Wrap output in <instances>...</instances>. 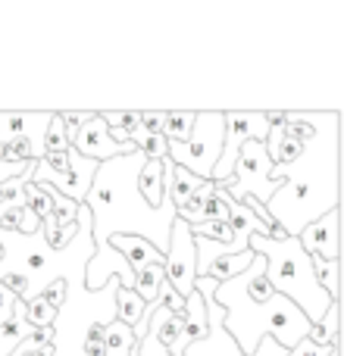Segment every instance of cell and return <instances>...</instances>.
I'll use <instances>...</instances> for the list:
<instances>
[{
	"mask_svg": "<svg viewBox=\"0 0 344 356\" xmlns=\"http://www.w3.org/2000/svg\"><path fill=\"white\" fill-rule=\"evenodd\" d=\"M247 250L263 257L266 278H269L272 291L295 303V307L307 316L310 325H316V322L326 316V309L335 303V300H329V294L320 288V282H316V275H313V266H310V257L301 250L297 238L269 241V238H260V234H251V238H247Z\"/></svg>",
	"mask_w": 344,
	"mask_h": 356,
	"instance_id": "1",
	"label": "cell"
},
{
	"mask_svg": "<svg viewBox=\"0 0 344 356\" xmlns=\"http://www.w3.org/2000/svg\"><path fill=\"white\" fill-rule=\"evenodd\" d=\"M222 138H226V125H222V113L203 110L194 116V129L185 144H169L166 156L172 166L188 169L201 181H210L213 166L222 154Z\"/></svg>",
	"mask_w": 344,
	"mask_h": 356,
	"instance_id": "2",
	"label": "cell"
},
{
	"mask_svg": "<svg viewBox=\"0 0 344 356\" xmlns=\"http://www.w3.org/2000/svg\"><path fill=\"white\" fill-rule=\"evenodd\" d=\"M269 172H272V163H269V156H266L263 141H247L244 147L238 150V156H235L232 175L219 184L228 191V197L251 194V197H257L260 203H269V197L282 188L279 181H272Z\"/></svg>",
	"mask_w": 344,
	"mask_h": 356,
	"instance_id": "3",
	"label": "cell"
},
{
	"mask_svg": "<svg viewBox=\"0 0 344 356\" xmlns=\"http://www.w3.org/2000/svg\"><path fill=\"white\" fill-rule=\"evenodd\" d=\"M222 125H226V138H222V154L213 166L210 181H226L232 175L235 156L247 141H266L269 129H266L263 113H222Z\"/></svg>",
	"mask_w": 344,
	"mask_h": 356,
	"instance_id": "4",
	"label": "cell"
},
{
	"mask_svg": "<svg viewBox=\"0 0 344 356\" xmlns=\"http://www.w3.org/2000/svg\"><path fill=\"white\" fill-rule=\"evenodd\" d=\"M166 263H163V275L166 284L175 291L178 297H188L194 291V278H197V250H194V238H191L188 225L182 219L172 222L169 228V244H166Z\"/></svg>",
	"mask_w": 344,
	"mask_h": 356,
	"instance_id": "5",
	"label": "cell"
},
{
	"mask_svg": "<svg viewBox=\"0 0 344 356\" xmlns=\"http://www.w3.org/2000/svg\"><path fill=\"white\" fill-rule=\"evenodd\" d=\"M72 150L79 156H85V160H94V163H107V160H116V156L138 154L132 141L129 144L113 141L100 113H88L85 116V122L79 125V131H75V138H72Z\"/></svg>",
	"mask_w": 344,
	"mask_h": 356,
	"instance_id": "6",
	"label": "cell"
},
{
	"mask_svg": "<svg viewBox=\"0 0 344 356\" xmlns=\"http://www.w3.org/2000/svg\"><path fill=\"white\" fill-rule=\"evenodd\" d=\"M297 244L307 257H320V259H338L341 241H338V207L322 213L320 219H313L310 225H304L297 232Z\"/></svg>",
	"mask_w": 344,
	"mask_h": 356,
	"instance_id": "7",
	"label": "cell"
},
{
	"mask_svg": "<svg viewBox=\"0 0 344 356\" xmlns=\"http://www.w3.org/2000/svg\"><path fill=\"white\" fill-rule=\"evenodd\" d=\"M107 247H113V250L129 263L132 275H135L138 269H144V266H150V263H160V266L166 263V257H163L150 241L138 238V234H110V238H107Z\"/></svg>",
	"mask_w": 344,
	"mask_h": 356,
	"instance_id": "8",
	"label": "cell"
},
{
	"mask_svg": "<svg viewBox=\"0 0 344 356\" xmlns=\"http://www.w3.org/2000/svg\"><path fill=\"white\" fill-rule=\"evenodd\" d=\"M135 188L144 207L160 209L166 203V166H163V160H144L141 172L135 178Z\"/></svg>",
	"mask_w": 344,
	"mask_h": 356,
	"instance_id": "9",
	"label": "cell"
},
{
	"mask_svg": "<svg viewBox=\"0 0 344 356\" xmlns=\"http://www.w3.org/2000/svg\"><path fill=\"white\" fill-rule=\"evenodd\" d=\"M253 263V250H244V253H232V257H216L203 266V272L197 278H213L216 284H226L232 278L244 275L247 266Z\"/></svg>",
	"mask_w": 344,
	"mask_h": 356,
	"instance_id": "10",
	"label": "cell"
},
{
	"mask_svg": "<svg viewBox=\"0 0 344 356\" xmlns=\"http://www.w3.org/2000/svg\"><path fill=\"white\" fill-rule=\"evenodd\" d=\"M307 341L316 347H335V350H338V303H332V307L326 309V316H322L316 325H310Z\"/></svg>",
	"mask_w": 344,
	"mask_h": 356,
	"instance_id": "11",
	"label": "cell"
},
{
	"mask_svg": "<svg viewBox=\"0 0 344 356\" xmlns=\"http://www.w3.org/2000/svg\"><path fill=\"white\" fill-rule=\"evenodd\" d=\"M166 282V275H163V266L160 263H150L144 266V269L135 272V294L141 297L144 303H154L157 297H160V284Z\"/></svg>",
	"mask_w": 344,
	"mask_h": 356,
	"instance_id": "12",
	"label": "cell"
},
{
	"mask_svg": "<svg viewBox=\"0 0 344 356\" xmlns=\"http://www.w3.org/2000/svg\"><path fill=\"white\" fill-rule=\"evenodd\" d=\"M194 116L191 110H169L166 119H163V138L169 144H185L191 138V129H194Z\"/></svg>",
	"mask_w": 344,
	"mask_h": 356,
	"instance_id": "13",
	"label": "cell"
},
{
	"mask_svg": "<svg viewBox=\"0 0 344 356\" xmlns=\"http://www.w3.org/2000/svg\"><path fill=\"white\" fill-rule=\"evenodd\" d=\"M41 222L25 209V203H13V207H3L0 209V228L6 232H22V234H35Z\"/></svg>",
	"mask_w": 344,
	"mask_h": 356,
	"instance_id": "14",
	"label": "cell"
},
{
	"mask_svg": "<svg viewBox=\"0 0 344 356\" xmlns=\"http://www.w3.org/2000/svg\"><path fill=\"white\" fill-rule=\"evenodd\" d=\"M144 307H148V303H144L141 297L135 294V291L116 288V322H123V325L135 328L138 319L144 316Z\"/></svg>",
	"mask_w": 344,
	"mask_h": 356,
	"instance_id": "15",
	"label": "cell"
},
{
	"mask_svg": "<svg viewBox=\"0 0 344 356\" xmlns=\"http://www.w3.org/2000/svg\"><path fill=\"white\" fill-rule=\"evenodd\" d=\"M104 347H107V356L110 353H119V356H132L135 353V334H132L129 325L123 322H107V338H104Z\"/></svg>",
	"mask_w": 344,
	"mask_h": 356,
	"instance_id": "16",
	"label": "cell"
},
{
	"mask_svg": "<svg viewBox=\"0 0 344 356\" xmlns=\"http://www.w3.org/2000/svg\"><path fill=\"white\" fill-rule=\"evenodd\" d=\"M310 266H313V275H316V282H320V288L329 294V300L338 303V259L310 257Z\"/></svg>",
	"mask_w": 344,
	"mask_h": 356,
	"instance_id": "17",
	"label": "cell"
},
{
	"mask_svg": "<svg viewBox=\"0 0 344 356\" xmlns=\"http://www.w3.org/2000/svg\"><path fill=\"white\" fill-rule=\"evenodd\" d=\"M25 325L29 328H50L56 319V309L50 307V303H44L41 297H31L29 303H25V313H22Z\"/></svg>",
	"mask_w": 344,
	"mask_h": 356,
	"instance_id": "18",
	"label": "cell"
},
{
	"mask_svg": "<svg viewBox=\"0 0 344 356\" xmlns=\"http://www.w3.org/2000/svg\"><path fill=\"white\" fill-rule=\"evenodd\" d=\"M41 147H44V154H63V150H69V138H66V131H63L60 113H50L47 125H44Z\"/></svg>",
	"mask_w": 344,
	"mask_h": 356,
	"instance_id": "19",
	"label": "cell"
},
{
	"mask_svg": "<svg viewBox=\"0 0 344 356\" xmlns=\"http://www.w3.org/2000/svg\"><path fill=\"white\" fill-rule=\"evenodd\" d=\"M41 225H44V238H47L50 250H63V247H66L69 241L75 238V232H79V222H75L72 228H63V225H56L54 219H44Z\"/></svg>",
	"mask_w": 344,
	"mask_h": 356,
	"instance_id": "20",
	"label": "cell"
},
{
	"mask_svg": "<svg viewBox=\"0 0 344 356\" xmlns=\"http://www.w3.org/2000/svg\"><path fill=\"white\" fill-rule=\"evenodd\" d=\"M29 119H31L29 113H0V144L25 135V122Z\"/></svg>",
	"mask_w": 344,
	"mask_h": 356,
	"instance_id": "21",
	"label": "cell"
},
{
	"mask_svg": "<svg viewBox=\"0 0 344 356\" xmlns=\"http://www.w3.org/2000/svg\"><path fill=\"white\" fill-rule=\"evenodd\" d=\"M107 122V129L123 131L125 138H132L138 131V113L135 110H123V113H100Z\"/></svg>",
	"mask_w": 344,
	"mask_h": 356,
	"instance_id": "22",
	"label": "cell"
},
{
	"mask_svg": "<svg viewBox=\"0 0 344 356\" xmlns=\"http://www.w3.org/2000/svg\"><path fill=\"white\" fill-rule=\"evenodd\" d=\"M201 222H228V207H226V200L219 197V191H213V194L203 200L197 225H201Z\"/></svg>",
	"mask_w": 344,
	"mask_h": 356,
	"instance_id": "23",
	"label": "cell"
},
{
	"mask_svg": "<svg viewBox=\"0 0 344 356\" xmlns=\"http://www.w3.org/2000/svg\"><path fill=\"white\" fill-rule=\"evenodd\" d=\"M104 338H107V322H91L88 334H85V344H81L85 356H107Z\"/></svg>",
	"mask_w": 344,
	"mask_h": 356,
	"instance_id": "24",
	"label": "cell"
},
{
	"mask_svg": "<svg viewBox=\"0 0 344 356\" xmlns=\"http://www.w3.org/2000/svg\"><path fill=\"white\" fill-rule=\"evenodd\" d=\"M38 297H41L44 303H50L54 309H60L63 303H66V278H54V282H50Z\"/></svg>",
	"mask_w": 344,
	"mask_h": 356,
	"instance_id": "25",
	"label": "cell"
},
{
	"mask_svg": "<svg viewBox=\"0 0 344 356\" xmlns=\"http://www.w3.org/2000/svg\"><path fill=\"white\" fill-rule=\"evenodd\" d=\"M85 116L88 113H60V122H63V131H66V138H69V147H72V138H75V131H79V125L85 122Z\"/></svg>",
	"mask_w": 344,
	"mask_h": 356,
	"instance_id": "26",
	"label": "cell"
},
{
	"mask_svg": "<svg viewBox=\"0 0 344 356\" xmlns=\"http://www.w3.org/2000/svg\"><path fill=\"white\" fill-rule=\"evenodd\" d=\"M13 309H16V294H10V291L0 284V325H6V322L13 319Z\"/></svg>",
	"mask_w": 344,
	"mask_h": 356,
	"instance_id": "27",
	"label": "cell"
},
{
	"mask_svg": "<svg viewBox=\"0 0 344 356\" xmlns=\"http://www.w3.org/2000/svg\"><path fill=\"white\" fill-rule=\"evenodd\" d=\"M25 166H29V163H3L0 160V184L10 181V178H16V175H22Z\"/></svg>",
	"mask_w": 344,
	"mask_h": 356,
	"instance_id": "28",
	"label": "cell"
},
{
	"mask_svg": "<svg viewBox=\"0 0 344 356\" xmlns=\"http://www.w3.org/2000/svg\"><path fill=\"white\" fill-rule=\"evenodd\" d=\"M44 250H29V257H25V269L29 272H38V269H44Z\"/></svg>",
	"mask_w": 344,
	"mask_h": 356,
	"instance_id": "29",
	"label": "cell"
},
{
	"mask_svg": "<svg viewBox=\"0 0 344 356\" xmlns=\"http://www.w3.org/2000/svg\"><path fill=\"white\" fill-rule=\"evenodd\" d=\"M31 356H54V347H50V344H47V347H38V350L31 353Z\"/></svg>",
	"mask_w": 344,
	"mask_h": 356,
	"instance_id": "30",
	"label": "cell"
},
{
	"mask_svg": "<svg viewBox=\"0 0 344 356\" xmlns=\"http://www.w3.org/2000/svg\"><path fill=\"white\" fill-rule=\"evenodd\" d=\"M329 356H338V350H332V353H329Z\"/></svg>",
	"mask_w": 344,
	"mask_h": 356,
	"instance_id": "31",
	"label": "cell"
}]
</instances>
